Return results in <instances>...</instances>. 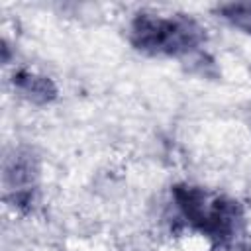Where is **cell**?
Here are the masks:
<instances>
[{
  "mask_svg": "<svg viewBox=\"0 0 251 251\" xmlns=\"http://www.w3.org/2000/svg\"><path fill=\"white\" fill-rule=\"evenodd\" d=\"M12 86L22 100L35 106L51 104L59 96V88L53 78L33 69H14Z\"/></svg>",
  "mask_w": 251,
  "mask_h": 251,
  "instance_id": "obj_2",
  "label": "cell"
},
{
  "mask_svg": "<svg viewBox=\"0 0 251 251\" xmlns=\"http://www.w3.org/2000/svg\"><path fill=\"white\" fill-rule=\"evenodd\" d=\"M127 39L133 49L149 57L190 59L202 51L206 29L186 14L141 10L129 20Z\"/></svg>",
  "mask_w": 251,
  "mask_h": 251,
  "instance_id": "obj_1",
  "label": "cell"
},
{
  "mask_svg": "<svg viewBox=\"0 0 251 251\" xmlns=\"http://www.w3.org/2000/svg\"><path fill=\"white\" fill-rule=\"evenodd\" d=\"M220 20L227 25L239 29L241 33L251 35V2H227L216 8Z\"/></svg>",
  "mask_w": 251,
  "mask_h": 251,
  "instance_id": "obj_3",
  "label": "cell"
}]
</instances>
